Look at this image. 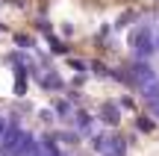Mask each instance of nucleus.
Instances as JSON below:
<instances>
[{"label": "nucleus", "mask_w": 159, "mask_h": 156, "mask_svg": "<svg viewBox=\"0 0 159 156\" xmlns=\"http://www.w3.org/2000/svg\"><path fill=\"white\" fill-rule=\"evenodd\" d=\"M127 71L142 103L159 118V18L139 24L127 47Z\"/></svg>", "instance_id": "obj_1"}]
</instances>
